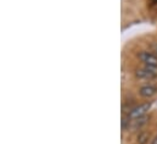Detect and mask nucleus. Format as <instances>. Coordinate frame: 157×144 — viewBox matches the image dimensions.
<instances>
[{
    "mask_svg": "<svg viewBox=\"0 0 157 144\" xmlns=\"http://www.w3.org/2000/svg\"><path fill=\"white\" fill-rule=\"evenodd\" d=\"M150 108H151V103L150 102L140 104V105H136L128 112V117L130 120H136V118H139L141 116H145L147 114V111L150 110Z\"/></svg>",
    "mask_w": 157,
    "mask_h": 144,
    "instance_id": "nucleus-1",
    "label": "nucleus"
},
{
    "mask_svg": "<svg viewBox=\"0 0 157 144\" xmlns=\"http://www.w3.org/2000/svg\"><path fill=\"white\" fill-rule=\"evenodd\" d=\"M135 76L139 79H154L157 77V67L144 66L135 71Z\"/></svg>",
    "mask_w": 157,
    "mask_h": 144,
    "instance_id": "nucleus-2",
    "label": "nucleus"
},
{
    "mask_svg": "<svg viewBox=\"0 0 157 144\" xmlns=\"http://www.w3.org/2000/svg\"><path fill=\"white\" fill-rule=\"evenodd\" d=\"M139 60L145 65V66H151V67H157V55L150 51H141L138 55Z\"/></svg>",
    "mask_w": 157,
    "mask_h": 144,
    "instance_id": "nucleus-3",
    "label": "nucleus"
},
{
    "mask_svg": "<svg viewBox=\"0 0 157 144\" xmlns=\"http://www.w3.org/2000/svg\"><path fill=\"white\" fill-rule=\"evenodd\" d=\"M157 94V87L154 84H145L143 87H140L139 89V95L141 98H145V99H150L152 97H155Z\"/></svg>",
    "mask_w": 157,
    "mask_h": 144,
    "instance_id": "nucleus-4",
    "label": "nucleus"
},
{
    "mask_svg": "<svg viewBox=\"0 0 157 144\" xmlns=\"http://www.w3.org/2000/svg\"><path fill=\"white\" fill-rule=\"evenodd\" d=\"M147 120H149V117L145 115V116H141V117H139V118H136V120H133V127L136 130V128H141L144 125H146L147 123Z\"/></svg>",
    "mask_w": 157,
    "mask_h": 144,
    "instance_id": "nucleus-5",
    "label": "nucleus"
},
{
    "mask_svg": "<svg viewBox=\"0 0 157 144\" xmlns=\"http://www.w3.org/2000/svg\"><path fill=\"white\" fill-rule=\"evenodd\" d=\"M150 139V133L149 132H141L139 133L136 138V144H146Z\"/></svg>",
    "mask_w": 157,
    "mask_h": 144,
    "instance_id": "nucleus-6",
    "label": "nucleus"
},
{
    "mask_svg": "<svg viewBox=\"0 0 157 144\" xmlns=\"http://www.w3.org/2000/svg\"><path fill=\"white\" fill-rule=\"evenodd\" d=\"M132 122H133V120H130V118L128 117V115L124 116L123 120H122V130H123V131H127V130L129 128V126H130Z\"/></svg>",
    "mask_w": 157,
    "mask_h": 144,
    "instance_id": "nucleus-7",
    "label": "nucleus"
},
{
    "mask_svg": "<svg viewBox=\"0 0 157 144\" xmlns=\"http://www.w3.org/2000/svg\"><path fill=\"white\" fill-rule=\"evenodd\" d=\"M151 144H157V136L152 139V141H151Z\"/></svg>",
    "mask_w": 157,
    "mask_h": 144,
    "instance_id": "nucleus-8",
    "label": "nucleus"
},
{
    "mask_svg": "<svg viewBox=\"0 0 157 144\" xmlns=\"http://www.w3.org/2000/svg\"><path fill=\"white\" fill-rule=\"evenodd\" d=\"M151 1H154V2H156V1H157V0H151Z\"/></svg>",
    "mask_w": 157,
    "mask_h": 144,
    "instance_id": "nucleus-9",
    "label": "nucleus"
},
{
    "mask_svg": "<svg viewBox=\"0 0 157 144\" xmlns=\"http://www.w3.org/2000/svg\"><path fill=\"white\" fill-rule=\"evenodd\" d=\"M156 49H157V46H156Z\"/></svg>",
    "mask_w": 157,
    "mask_h": 144,
    "instance_id": "nucleus-10",
    "label": "nucleus"
}]
</instances>
